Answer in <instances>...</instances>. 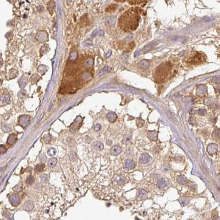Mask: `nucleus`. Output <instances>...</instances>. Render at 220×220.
Here are the masks:
<instances>
[{"label":"nucleus","mask_w":220,"mask_h":220,"mask_svg":"<svg viewBox=\"0 0 220 220\" xmlns=\"http://www.w3.org/2000/svg\"><path fill=\"white\" fill-rule=\"evenodd\" d=\"M14 191H17V192L21 191V186H20L19 184H18V185H17V186H15V188H14Z\"/></svg>","instance_id":"39"},{"label":"nucleus","mask_w":220,"mask_h":220,"mask_svg":"<svg viewBox=\"0 0 220 220\" xmlns=\"http://www.w3.org/2000/svg\"><path fill=\"white\" fill-rule=\"evenodd\" d=\"M41 180H42V181L43 182H46L47 181H49V176L48 175H47V174H43V175H41Z\"/></svg>","instance_id":"31"},{"label":"nucleus","mask_w":220,"mask_h":220,"mask_svg":"<svg viewBox=\"0 0 220 220\" xmlns=\"http://www.w3.org/2000/svg\"><path fill=\"white\" fill-rule=\"evenodd\" d=\"M189 123L192 124V125H195L196 124V121H195V120H194V119L193 118H189Z\"/></svg>","instance_id":"38"},{"label":"nucleus","mask_w":220,"mask_h":220,"mask_svg":"<svg viewBox=\"0 0 220 220\" xmlns=\"http://www.w3.org/2000/svg\"><path fill=\"white\" fill-rule=\"evenodd\" d=\"M206 61L205 55L202 52L193 51L185 57L184 59V64L187 66L199 64Z\"/></svg>","instance_id":"3"},{"label":"nucleus","mask_w":220,"mask_h":220,"mask_svg":"<svg viewBox=\"0 0 220 220\" xmlns=\"http://www.w3.org/2000/svg\"><path fill=\"white\" fill-rule=\"evenodd\" d=\"M6 148L5 146L2 145H0V154H4L6 151Z\"/></svg>","instance_id":"33"},{"label":"nucleus","mask_w":220,"mask_h":220,"mask_svg":"<svg viewBox=\"0 0 220 220\" xmlns=\"http://www.w3.org/2000/svg\"><path fill=\"white\" fill-rule=\"evenodd\" d=\"M140 66L142 69H146L149 66V63L147 61L143 60L140 63Z\"/></svg>","instance_id":"24"},{"label":"nucleus","mask_w":220,"mask_h":220,"mask_svg":"<svg viewBox=\"0 0 220 220\" xmlns=\"http://www.w3.org/2000/svg\"><path fill=\"white\" fill-rule=\"evenodd\" d=\"M112 181L114 182V183L117 185H123L126 181V179H125L123 176H116L113 178Z\"/></svg>","instance_id":"8"},{"label":"nucleus","mask_w":220,"mask_h":220,"mask_svg":"<svg viewBox=\"0 0 220 220\" xmlns=\"http://www.w3.org/2000/svg\"><path fill=\"white\" fill-rule=\"evenodd\" d=\"M114 22H115V21L114 19H112L110 18H108V19H107V23L108 24L110 25H113L114 23Z\"/></svg>","instance_id":"34"},{"label":"nucleus","mask_w":220,"mask_h":220,"mask_svg":"<svg viewBox=\"0 0 220 220\" xmlns=\"http://www.w3.org/2000/svg\"><path fill=\"white\" fill-rule=\"evenodd\" d=\"M176 68L171 61L162 63L155 71L154 78L156 82L161 83L165 82L175 74Z\"/></svg>","instance_id":"2"},{"label":"nucleus","mask_w":220,"mask_h":220,"mask_svg":"<svg viewBox=\"0 0 220 220\" xmlns=\"http://www.w3.org/2000/svg\"><path fill=\"white\" fill-rule=\"evenodd\" d=\"M117 6L116 4H111L109 5L106 8V11L107 12H112L115 11L116 9Z\"/></svg>","instance_id":"21"},{"label":"nucleus","mask_w":220,"mask_h":220,"mask_svg":"<svg viewBox=\"0 0 220 220\" xmlns=\"http://www.w3.org/2000/svg\"><path fill=\"white\" fill-rule=\"evenodd\" d=\"M34 204L33 202L29 200V201H27V202H25V203L24 204L23 208L25 211H30L32 210L34 208Z\"/></svg>","instance_id":"12"},{"label":"nucleus","mask_w":220,"mask_h":220,"mask_svg":"<svg viewBox=\"0 0 220 220\" xmlns=\"http://www.w3.org/2000/svg\"><path fill=\"white\" fill-rule=\"evenodd\" d=\"M2 130H3V131L6 133L9 132L11 130L9 127L8 126L7 124H5V123H3L2 124Z\"/></svg>","instance_id":"28"},{"label":"nucleus","mask_w":220,"mask_h":220,"mask_svg":"<svg viewBox=\"0 0 220 220\" xmlns=\"http://www.w3.org/2000/svg\"><path fill=\"white\" fill-rule=\"evenodd\" d=\"M157 186L159 188H163L167 186V181L164 178L159 179L157 183Z\"/></svg>","instance_id":"17"},{"label":"nucleus","mask_w":220,"mask_h":220,"mask_svg":"<svg viewBox=\"0 0 220 220\" xmlns=\"http://www.w3.org/2000/svg\"><path fill=\"white\" fill-rule=\"evenodd\" d=\"M110 71V67H108V66H106L105 67V68H103V69L101 71L100 75H102V74H104V73H105L106 72H108Z\"/></svg>","instance_id":"32"},{"label":"nucleus","mask_w":220,"mask_h":220,"mask_svg":"<svg viewBox=\"0 0 220 220\" xmlns=\"http://www.w3.org/2000/svg\"><path fill=\"white\" fill-rule=\"evenodd\" d=\"M9 201L13 206H17L20 204L21 199L17 194H12L10 196Z\"/></svg>","instance_id":"7"},{"label":"nucleus","mask_w":220,"mask_h":220,"mask_svg":"<svg viewBox=\"0 0 220 220\" xmlns=\"http://www.w3.org/2000/svg\"><path fill=\"white\" fill-rule=\"evenodd\" d=\"M150 160V157L147 154H142L140 157V163L142 164H145L149 162Z\"/></svg>","instance_id":"13"},{"label":"nucleus","mask_w":220,"mask_h":220,"mask_svg":"<svg viewBox=\"0 0 220 220\" xmlns=\"http://www.w3.org/2000/svg\"><path fill=\"white\" fill-rule=\"evenodd\" d=\"M83 119L80 116L77 117L76 120L74 121V122L71 124L70 127V130L71 132H74L78 130L79 128L81 126L82 124Z\"/></svg>","instance_id":"5"},{"label":"nucleus","mask_w":220,"mask_h":220,"mask_svg":"<svg viewBox=\"0 0 220 220\" xmlns=\"http://www.w3.org/2000/svg\"><path fill=\"white\" fill-rule=\"evenodd\" d=\"M138 196L142 199H145L148 197V193L144 189H140L138 192Z\"/></svg>","instance_id":"20"},{"label":"nucleus","mask_w":220,"mask_h":220,"mask_svg":"<svg viewBox=\"0 0 220 220\" xmlns=\"http://www.w3.org/2000/svg\"><path fill=\"white\" fill-rule=\"evenodd\" d=\"M30 117L28 115H22L19 118V123L23 128L27 127L30 123Z\"/></svg>","instance_id":"6"},{"label":"nucleus","mask_w":220,"mask_h":220,"mask_svg":"<svg viewBox=\"0 0 220 220\" xmlns=\"http://www.w3.org/2000/svg\"><path fill=\"white\" fill-rule=\"evenodd\" d=\"M43 140H44V141L45 142H47V143H48V142H50L51 138H50V136L49 135H45L44 136V138H43Z\"/></svg>","instance_id":"35"},{"label":"nucleus","mask_w":220,"mask_h":220,"mask_svg":"<svg viewBox=\"0 0 220 220\" xmlns=\"http://www.w3.org/2000/svg\"><path fill=\"white\" fill-rule=\"evenodd\" d=\"M148 136L152 141H156L157 140V132L156 131H149Z\"/></svg>","instance_id":"14"},{"label":"nucleus","mask_w":220,"mask_h":220,"mask_svg":"<svg viewBox=\"0 0 220 220\" xmlns=\"http://www.w3.org/2000/svg\"><path fill=\"white\" fill-rule=\"evenodd\" d=\"M206 110H204V109H200V110L198 111V114L200 116H203V115H205L206 114Z\"/></svg>","instance_id":"36"},{"label":"nucleus","mask_w":220,"mask_h":220,"mask_svg":"<svg viewBox=\"0 0 220 220\" xmlns=\"http://www.w3.org/2000/svg\"><path fill=\"white\" fill-rule=\"evenodd\" d=\"M26 182L28 184L31 185V184H32L34 182V178L32 176H29V177L27 178Z\"/></svg>","instance_id":"30"},{"label":"nucleus","mask_w":220,"mask_h":220,"mask_svg":"<svg viewBox=\"0 0 220 220\" xmlns=\"http://www.w3.org/2000/svg\"><path fill=\"white\" fill-rule=\"evenodd\" d=\"M122 151V148L118 145H114L112 146L111 149V152L113 155L117 156L118 155L121 153Z\"/></svg>","instance_id":"11"},{"label":"nucleus","mask_w":220,"mask_h":220,"mask_svg":"<svg viewBox=\"0 0 220 220\" xmlns=\"http://www.w3.org/2000/svg\"><path fill=\"white\" fill-rule=\"evenodd\" d=\"M124 167L127 168V169L131 170L134 168L135 166V162L132 160L128 159L126 160L124 162Z\"/></svg>","instance_id":"10"},{"label":"nucleus","mask_w":220,"mask_h":220,"mask_svg":"<svg viewBox=\"0 0 220 220\" xmlns=\"http://www.w3.org/2000/svg\"><path fill=\"white\" fill-rule=\"evenodd\" d=\"M43 167H44V165L43 164L40 163L38 164L36 166V167L35 168V171L37 172H40L43 170Z\"/></svg>","instance_id":"26"},{"label":"nucleus","mask_w":220,"mask_h":220,"mask_svg":"<svg viewBox=\"0 0 220 220\" xmlns=\"http://www.w3.org/2000/svg\"><path fill=\"white\" fill-rule=\"evenodd\" d=\"M213 136L214 139H217L220 137V129L216 128L214 130L213 133Z\"/></svg>","instance_id":"25"},{"label":"nucleus","mask_w":220,"mask_h":220,"mask_svg":"<svg viewBox=\"0 0 220 220\" xmlns=\"http://www.w3.org/2000/svg\"><path fill=\"white\" fill-rule=\"evenodd\" d=\"M16 140H17L16 135L13 133V134L10 135L9 136V137L7 139V143L8 145H13L15 142H16Z\"/></svg>","instance_id":"16"},{"label":"nucleus","mask_w":220,"mask_h":220,"mask_svg":"<svg viewBox=\"0 0 220 220\" xmlns=\"http://www.w3.org/2000/svg\"><path fill=\"white\" fill-rule=\"evenodd\" d=\"M57 158H51V159H50L49 160V166L50 167H51V168H53V167H54L55 166H56V164L57 163Z\"/></svg>","instance_id":"22"},{"label":"nucleus","mask_w":220,"mask_h":220,"mask_svg":"<svg viewBox=\"0 0 220 220\" xmlns=\"http://www.w3.org/2000/svg\"><path fill=\"white\" fill-rule=\"evenodd\" d=\"M11 102V98L6 91L2 90L0 92V107L4 106L9 104Z\"/></svg>","instance_id":"4"},{"label":"nucleus","mask_w":220,"mask_h":220,"mask_svg":"<svg viewBox=\"0 0 220 220\" xmlns=\"http://www.w3.org/2000/svg\"><path fill=\"white\" fill-rule=\"evenodd\" d=\"M131 141V136L130 135H125L122 140V142L124 144H128Z\"/></svg>","instance_id":"23"},{"label":"nucleus","mask_w":220,"mask_h":220,"mask_svg":"<svg viewBox=\"0 0 220 220\" xmlns=\"http://www.w3.org/2000/svg\"><path fill=\"white\" fill-rule=\"evenodd\" d=\"M107 118L109 122L113 123L116 121L117 118V116L116 114V113L111 112L108 113L107 115Z\"/></svg>","instance_id":"15"},{"label":"nucleus","mask_w":220,"mask_h":220,"mask_svg":"<svg viewBox=\"0 0 220 220\" xmlns=\"http://www.w3.org/2000/svg\"><path fill=\"white\" fill-rule=\"evenodd\" d=\"M145 123V121L144 120H142L141 118H138L137 120H136V124L138 127H141L142 126H143L144 123Z\"/></svg>","instance_id":"29"},{"label":"nucleus","mask_w":220,"mask_h":220,"mask_svg":"<svg viewBox=\"0 0 220 220\" xmlns=\"http://www.w3.org/2000/svg\"><path fill=\"white\" fill-rule=\"evenodd\" d=\"M177 181L178 183L181 184H185L187 183L188 180L184 176H179L177 178Z\"/></svg>","instance_id":"19"},{"label":"nucleus","mask_w":220,"mask_h":220,"mask_svg":"<svg viewBox=\"0 0 220 220\" xmlns=\"http://www.w3.org/2000/svg\"><path fill=\"white\" fill-rule=\"evenodd\" d=\"M207 151L210 155H214L217 153V146L215 144H210L207 148Z\"/></svg>","instance_id":"9"},{"label":"nucleus","mask_w":220,"mask_h":220,"mask_svg":"<svg viewBox=\"0 0 220 220\" xmlns=\"http://www.w3.org/2000/svg\"><path fill=\"white\" fill-rule=\"evenodd\" d=\"M92 148L94 150H97V151H101L104 149V145L101 142H94L92 145Z\"/></svg>","instance_id":"18"},{"label":"nucleus","mask_w":220,"mask_h":220,"mask_svg":"<svg viewBox=\"0 0 220 220\" xmlns=\"http://www.w3.org/2000/svg\"><path fill=\"white\" fill-rule=\"evenodd\" d=\"M2 61L1 58H0V67L2 66Z\"/></svg>","instance_id":"40"},{"label":"nucleus","mask_w":220,"mask_h":220,"mask_svg":"<svg viewBox=\"0 0 220 220\" xmlns=\"http://www.w3.org/2000/svg\"><path fill=\"white\" fill-rule=\"evenodd\" d=\"M94 129L96 132H99L101 129V126L100 124H96L94 127Z\"/></svg>","instance_id":"37"},{"label":"nucleus","mask_w":220,"mask_h":220,"mask_svg":"<svg viewBox=\"0 0 220 220\" xmlns=\"http://www.w3.org/2000/svg\"><path fill=\"white\" fill-rule=\"evenodd\" d=\"M56 153V149L53 148H50L47 151V154L49 155V156H53L55 155V154Z\"/></svg>","instance_id":"27"},{"label":"nucleus","mask_w":220,"mask_h":220,"mask_svg":"<svg viewBox=\"0 0 220 220\" xmlns=\"http://www.w3.org/2000/svg\"><path fill=\"white\" fill-rule=\"evenodd\" d=\"M142 12V10L138 7L131 8L127 10L119 19V26L127 32L135 30L139 25L140 18V14Z\"/></svg>","instance_id":"1"}]
</instances>
